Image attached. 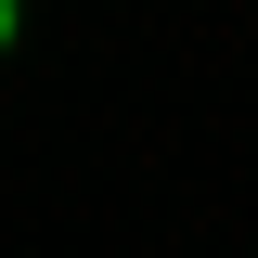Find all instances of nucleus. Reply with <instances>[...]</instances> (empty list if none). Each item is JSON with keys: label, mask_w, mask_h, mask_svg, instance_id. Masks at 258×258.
I'll return each mask as SVG.
<instances>
[{"label": "nucleus", "mask_w": 258, "mask_h": 258, "mask_svg": "<svg viewBox=\"0 0 258 258\" xmlns=\"http://www.w3.org/2000/svg\"><path fill=\"white\" fill-rule=\"evenodd\" d=\"M0 52H13V0H0Z\"/></svg>", "instance_id": "nucleus-1"}]
</instances>
